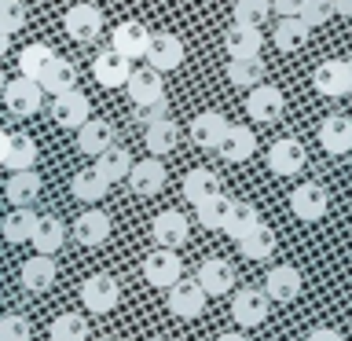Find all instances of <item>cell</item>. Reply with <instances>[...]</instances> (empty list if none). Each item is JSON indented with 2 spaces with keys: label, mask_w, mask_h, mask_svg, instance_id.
Masks as SVG:
<instances>
[{
  "label": "cell",
  "mask_w": 352,
  "mask_h": 341,
  "mask_svg": "<svg viewBox=\"0 0 352 341\" xmlns=\"http://www.w3.org/2000/svg\"><path fill=\"white\" fill-rule=\"evenodd\" d=\"M305 341H345V338H341L334 327H316V330H312V334H308Z\"/></svg>",
  "instance_id": "cell-49"
},
{
  "label": "cell",
  "mask_w": 352,
  "mask_h": 341,
  "mask_svg": "<svg viewBox=\"0 0 352 341\" xmlns=\"http://www.w3.org/2000/svg\"><path fill=\"white\" fill-rule=\"evenodd\" d=\"M143 140H147L151 154H169V151H176V143H180V129H176V121L169 114H165V118L143 125Z\"/></svg>",
  "instance_id": "cell-28"
},
{
  "label": "cell",
  "mask_w": 352,
  "mask_h": 341,
  "mask_svg": "<svg viewBox=\"0 0 352 341\" xmlns=\"http://www.w3.org/2000/svg\"><path fill=\"white\" fill-rule=\"evenodd\" d=\"M308 30H312V26H308L301 15H283L279 26H275V33H272V41H275V48H279V52H297L308 41Z\"/></svg>",
  "instance_id": "cell-31"
},
{
  "label": "cell",
  "mask_w": 352,
  "mask_h": 341,
  "mask_svg": "<svg viewBox=\"0 0 352 341\" xmlns=\"http://www.w3.org/2000/svg\"><path fill=\"white\" fill-rule=\"evenodd\" d=\"M286 110V99L275 85H253L250 96H246V114L257 121V125H272V121H279Z\"/></svg>",
  "instance_id": "cell-5"
},
{
  "label": "cell",
  "mask_w": 352,
  "mask_h": 341,
  "mask_svg": "<svg viewBox=\"0 0 352 341\" xmlns=\"http://www.w3.org/2000/svg\"><path fill=\"white\" fill-rule=\"evenodd\" d=\"M33 224H37V213H33L30 206H15V209H11V213L4 217V224H0V235L19 246V242H30Z\"/></svg>",
  "instance_id": "cell-36"
},
{
  "label": "cell",
  "mask_w": 352,
  "mask_h": 341,
  "mask_svg": "<svg viewBox=\"0 0 352 341\" xmlns=\"http://www.w3.org/2000/svg\"><path fill=\"white\" fill-rule=\"evenodd\" d=\"M301 8H305V0H272V11H279V19L283 15H301Z\"/></svg>",
  "instance_id": "cell-48"
},
{
  "label": "cell",
  "mask_w": 352,
  "mask_h": 341,
  "mask_svg": "<svg viewBox=\"0 0 352 341\" xmlns=\"http://www.w3.org/2000/svg\"><path fill=\"white\" fill-rule=\"evenodd\" d=\"M253 151H257V136H253V129H246V125H228L224 140H220V147H217V154L224 162H246V158H253Z\"/></svg>",
  "instance_id": "cell-23"
},
{
  "label": "cell",
  "mask_w": 352,
  "mask_h": 341,
  "mask_svg": "<svg viewBox=\"0 0 352 341\" xmlns=\"http://www.w3.org/2000/svg\"><path fill=\"white\" fill-rule=\"evenodd\" d=\"M63 30H66V37L77 41V44H92L99 33H103V11L96 4H74L63 15Z\"/></svg>",
  "instance_id": "cell-3"
},
{
  "label": "cell",
  "mask_w": 352,
  "mask_h": 341,
  "mask_svg": "<svg viewBox=\"0 0 352 341\" xmlns=\"http://www.w3.org/2000/svg\"><path fill=\"white\" fill-rule=\"evenodd\" d=\"M349 63V92H352V59H345Z\"/></svg>",
  "instance_id": "cell-54"
},
{
  "label": "cell",
  "mask_w": 352,
  "mask_h": 341,
  "mask_svg": "<svg viewBox=\"0 0 352 341\" xmlns=\"http://www.w3.org/2000/svg\"><path fill=\"white\" fill-rule=\"evenodd\" d=\"M217 341H246V338H242V334H220Z\"/></svg>",
  "instance_id": "cell-53"
},
{
  "label": "cell",
  "mask_w": 352,
  "mask_h": 341,
  "mask_svg": "<svg viewBox=\"0 0 352 341\" xmlns=\"http://www.w3.org/2000/svg\"><path fill=\"white\" fill-rule=\"evenodd\" d=\"M4 107H8V114H15V118H33L37 110L44 107V88L37 77H15V81H8L4 85Z\"/></svg>",
  "instance_id": "cell-1"
},
{
  "label": "cell",
  "mask_w": 352,
  "mask_h": 341,
  "mask_svg": "<svg viewBox=\"0 0 352 341\" xmlns=\"http://www.w3.org/2000/svg\"><path fill=\"white\" fill-rule=\"evenodd\" d=\"M129 74H132V59H125V55L114 52V48L99 52L96 63H92V77H96L103 88H125Z\"/></svg>",
  "instance_id": "cell-16"
},
{
  "label": "cell",
  "mask_w": 352,
  "mask_h": 341,
  "mask_svg": "<svg viewBox=\"0 0 352 341\" xmlns=\"http://www.w3.org/2000/svg\"><path fill=\"white\" fill-rule=\"evenodd\" d=\"M261 224V213H257V206H250V202H231V209H228V220H224V235H231V239H242V235H250L253 228Z\"/></svg>",
  "instance_id": "cell-35"
},
{
  "label": "cell",
  "mask_w": 352,
  "mask_h": 341,
  "mask_svg": "<svg viewBox=\"0 0 352 341\" xmlns=\"http://www.w3.org/2000/svg\"><path fill=\"white\" fill-rule=\"evenodd\" d=\"M151 235H154V242H158V246L176 250V246H184V242H187V235H191V220H187L180 209H165V213L154 217Z\"/></svg>",
  "instance_id": "cell-13"
},
{
  "label": "cell",
  "mask_w": 352,
  "mask_h": 341,
  "mask_svg": "<svg viewBox=\"0 0 352 341\" xmlns=\"http://www.w3.org/2000/svg\"><path fill=\"white\" fill-rule=\"evenodd\" d=\"M151 341H169V338H151Z\"/></svg>",
  "instance_id": "cell-56"
},
{
  "label": "cell",
  "mask_w": 352,
  "mask_h": 341,
  "mask_svg": "<svg viewBox=\"0 0 352 341\" xmlns=\"http://www.w3.org/2000/svg\"><path fill=\"white\" fill-rule=\"evenodd\" d=\"M30 319L19 316V312H8L0 316V341H30Z\"/></svg>",
  "instance_id": "cell-44"
},
{
  "label": "cell",
  "mask_w": 352,
  "mask_h": 341,
  "mask_svg": "<svg viewBox=\"0 0 352 341\" xmlns=\"http://www.w3.org/2000/svg\"><path fill=\"white\" fill-rule=\"evenodd\" d=\"M4 147H8V132H0V165H4Z\"/></svg>",
  "instance_id": "cell-52"
},
{
  "label": "cell",
  "mask_w": 352,
  "mask_h": 341,
  "mask_svg": "<svg viewBox=\"0 0 352 341\" xmlns=\"http://www.w3.org/2000/svg\"><path fill=\"white\" fill-rule=\"evenodd\" d=\"M147 63L154 70H176L184 63V41L176 33H151V44H147Z\"/></svg>",
  "instance_id": "cell-17"
},
{
  "label": "cell",
  "mask_w": 352,
  "mask_h": 341,
  "mask_svg": "<svg viewBox=\"0 0 352 341\" xmlns=\"http://www.w3.org/2000/svg\"><path fill=\"white\" fill-rule=\"evenodd\" d=\"M264 294L272 297V301H294L297 294H301V272L294 268V264H275L268 272V279H264Z\"/></svg>",
  "instance_id": "cell-21"
},
{
  "label": "cell",
  "mask_w": 352,
  "mask_h": 341,
  "mask_svg": "<svg viewBox=\"0 0 352 341\" xmlns=\"http://www.w3.org/2000/svg\"><path fill=\"white\" fill-rule=\"evenodd\" d=\"M198 286L209 294V297H220L235 286V268L224 261V257H206L198 264Z\"/></svg>",
  "instance_id": "cell-18"
},
{
  "label": "cell",
  "mask_w": 352,
  "mask_h": 341,
  "mask_svg": "<svg viewBox=\"0 0 352 341\" xmlns=\"http://www.w3.org/2000/svg\"><path fill=\"white\" fill-rule=\"evenodd\" d=\"M147 44H151V30L136 19L118 22L114 33H110V48L121 52L125 59H143V55H147Z\"/></svg>",
  "instance_id": "cell-9"
},
{
  "label": "cell",
  "mask_w": 352,
  "mask_h": 341,
  "mask_svg": "<svg viewBox=\"0 0 352 341\" xmlns=\"http://www.w3.org/2000/svg\"><path fill=\"white\" fill-rule=\"evenodd\" d=\"M74 239L81 246H99V242L110 239V217L103 209H85L81 217L74 220Z\"/></svg>",
  "instance_id": "cell-26"
},
{
  "label": "cell",
  "mask_w": 352,
  "mask_h": 341,
  "mask_svg": "<svg viewBox=\"0 0 352 341\" xmlns=\"http://www.w3.org/2000/svg\"><path fill=\"white\" fill-rule=\"evenodd\" d=\"M52 341H88V323L74 312H63L52 319Z\"/></svg>",
  "instance_id": "cell-42"
},
{
  "label": "cell",
  "mask_w": 352,
  "mask_h": 341,
  "mask_svg": "<svg viewBox=\"0 0 352 341\" xmlns=\"http://www.w3.org/2000/svg\"><path fill=\"white\" fill-rule=\"evenodd\" d=\"M334 15H345V19H352V0H334Z\"/></svg>",
  "instance_id": "cell-50"
},
{
  "label": "cell",
  "mask_w": 352,
  "mask_h": 341,
  "mask_svg": "<svg viewBox=\"0 0 352 341\" xmlns=\"http://www.w3.org/2000/svg\"><path fill=\"white\" fill-rule=\"evenodd\" d=\"M70 191L77 202H99L107 191H110V184L99 176V169L92 165V169H81V173H74V180H70Z\"/></svg>",
  "instance_id": "cell-39"
},
{
  "label": "cell",
  "mask_w": 352,
  "mask_h": 341,
  "mask_svg": "<svg viewBox=\"0 0 352 341\" xmlns=\"http://www.w3.org/2000/svg\"><path fill=\"white\" fill-rule=\"evenodd\" d=\"M81 301H85L88 312L103 316V312H110V308H118V301H121V286H118L114 275L96 272V275H88V279L81 283Z\"/></svg>",
  "instance_id": "cell-2"
},
{
  "label": "cell",
  "mask_w": 352,
  "mask_h": 341,
  "mask_svg": "<svg viewBox=\"0 0 352 341\" xmlns=\"http://www.w3.org/2000/svg\"><path fill=\"white\" fill-rule=\"evenodd\" d=\"M239 250H242V257H246V261H268L275 253V231L268 224H257L250 235L239 239Z\"/></svg>",
  "instance_id": "cell-37"
},
{
  "label": "cell",
  "mask_w": 352,
  "mask_h": 341,
  "mask_svg": "<svg viewBox=\"0 0 352 341\" xmlns=\"http://www.w3.org/2000/svg\"><path fill=\"white\" fill-rule=\"evenodd\" d=\"M319 143H323L327 154H349L352 151V118L327 114L319 121Z\"/></svg>",
  "instance_id": "cell-19"
},
{
  "label": "cell",
  "mask_w": 352,
  "mask_h": 341,
  "mask_svg": "<svg viewBox=\"0 0 352 341\" xmlns=\"http://www.w3.org/2000/svg\"><path fill=\"white\" fill-rule=\"evenodd\" d=\"M231 121L220 114V110H202V114H195V121L187 125V136H191L195 147H206V151H217L220 140H224Z\"/></svg>",
  "instance_id": "cell-11"
},
{
  "label": "cell",
  "mask_w": 352,
  "mask_h": 341,
  "mask_svg": "<svg viewBox=\"0 0 352 341\" xmlns=\"http://www.w3.org/2000/svg\"><path fill=\"white\" fill-rule=\"evenodd\" d=\"M22 26H26V4L22 0H0V30L19 33Z\"/></svg>",
  "instance_id": "cell-45"
},
{
  "label": "cell",
  "mask_w": 352,
  "mask_h": 341,
  "mask_svg": "<svg viewBox=\"0 0 352 341\" xmlns=\"http://www.w3.org/2000/svg\"><path fill=\"white\" fill-rule=\"evenodd\" d=\"M19 279H22V290H30V294L52 290V283H55V261L48 257V253H37V257H30L26 264H22Z\"/></svg>",
  "instance_id": "cell-25"
},
{
  "label": "cell",
  "mask_w": 352,
  "mask_h": 341,
  "mask_svg": "<svg viewBox=\"0 0 352 341\" xmlns=\"http://www.w3.org/2000/svg\"><path fill=\"white\" fill-rule=\"evenodd\" d=\"M327 206H330V195H327L323 184H301V187H294V195H290L294 217L308 220V224H312V220H323Z\"/></svg>",
  "instance_id": "cell-10"
},
{
  "label": "cell",
  "mask_w": 352,
  "mask_h": 341,
  "mask_svg": "<svg viewBox=\"0 0 352 341\" xmlns=\"http://www.w3.org/2000/svg\"><path fill=\"white\" fill-rule=\"evenodd\" d=\"M96 169L99 176H103L107 184H118V180H129V169H132V154L125 147H110L103 154H96Z\"/></svg>",
  "instance_id": "cell-30"
},
{
  "label": "cell",
  "mask_w": 352,
  "mask_h": 341,
  "mask_svg": "<svg viewBox=\"0 0 352 341\" xmlns=\"http://www.w3.org/2000/svg\"><path fill=\"white\" fill-rule=\"evenodd\" d=\"M228 81L239 88H253L264 81V63L261 55H246V59H231L228 63Z\"/></svg>",
  "instance_id": "cell-40"
},
{
  "label": "cell",
  "mask_w": 352,
  "mask_h": 341,
  "mask_svg": "<svg viewBox=\"0 0 352 341\" xmlns=\"http://www.w3.org/2000/svg\"><path fill=\"white\" fill-rule=\"evenodd\" d=\"M55 59V52L48 48V44H26V48L19 52V74L22 77H41L44 66H48Z\"/></svg>",
  "instance_id": "cell-41"
},
{
  "label": "cell",
  "mask_w": 352,
  "mask_h": 341,
  "mask_svg": "<svg viewBox=\"0 0 352 341\" xmlns=\"http://www.w3.org/2000/svg\"><path fill=\"white\" fill-rule=\"evenodd\" d=\"M8 37H11V33H4V30H0V59H4V52H8V44H11Z\"/></svg>",
  "instance_id": "cell-51"
},
{
  "label": "cell",
  "mask_w": 352,
  "mask_h": 341,
  "mask_svg": "<svg viewBox=\"0 0 352 341\" xmlns=\"http://www.w3.org/2000/svg\"><path fill=\"white\" fill-rule=\"evenodd\" d=\"M272 15V0H235V22L246 26H264V19Z\"/></svg>",
  "instance_id": "cell-43"
},
{
  "label": "cell",
  "mask_w": 352,
  "mask_h": 341,
  "mask_svg": "<svg viewBox=\"0 0 352 341\" xmlns=\"http://www.w3.org/2000/svg\"><path fill=\"white\" fill-rule=\"evenodd\" d=\"M33 250L37 253H59L63 250V242H66V228H63V220L59 217H37V224H33Z\"/></svg>",
  "instance_id": "cell-29"
},
{
  "label": "cell",
  "mask_w": 352,
  "mask_h": 341,
  "mask_svg": "<svg viewBox=\"0 0 352 341\" xmlns=\"http://www.w3.org/2000/svg\"><path fill=\"white\" fill-rule=\"evenodd\" d=\"M224 48L231 59H246V55H261L264 48V33L261 26H246V22H235L224 37Z\"/></svg>",
  "instance_id": "cell-24"
},
{
  "label": "cell",
  "mask_w": 352,
  "mask_h": 341,
  "mask_svg": "<svg viewBox=\"0 0 352 341\" xmlns=\"http://www.w3.org/2000/svg\"><path fill=\"white\" fill-rule=\"evenodd\" d=\"M334 15V0H305V8H301V19L308 22V26H323V22Z\"/></svg>",
  "instance_id": "cell-46"
},
{
  "label": "cell",
  "mask_w": 352,
  "mask_h": 341,
  "mask_svg": "<svg viewBox=\"0 0 352 341\" xmlns=\"http://www.w3.org/2000/svg\"><path fill=\"white\" fill-rule=\"evenodd\" d=\"M143 279L151 286H158V290H169L173 283L184 279V264L176 257V250H154L147 253V261H143Z\"/></svg>",
  "instance_id": "cell-6"
},
{
  "label": "cell",
  "mask_w": 352,
  "mask_h": 341,
  "mask_svg": "<svg viewBox=\"0 0 352 341\" xmlns=\"http://www.w3.org/2000/svg\"><path fill=\"white\" fill-rule=\"evenodd\" d=\"M110 143H114V125L103 118H88L81 129H77V151L88 154V158H96V154H103Z\"/></svg>",
  "instance_id": "cell-22"
},
{
  "label": "cell",
  "mask_w": 352,
  "mask_h": 341,
  "mask_svg": "<svg viewBox=\"0 0 352 341\" xmlns=\"http://www.w3.org/2000/svg\"><path fill=\"white\" fill-rule=\"evenodd\" d=\"M37 162V143H33L26 132H15L8 136V147H4V169L19 173V169H33Z\"/></svg>",
  "instance_id": "cell-32"
},
{
  "label": "cell",
  "mask_w": 352,
  "mask_h": 341,
  "mask_svg": "<svg viewBox=\"0 0 352 341\" xmlns=\"http://www.w3.org/2000/svg\"><path fill=\"white\" fill-rule=\"evenodd\" d=\"M125 88H129V99L136 103V110L140 107H151V103H158V99H165V81H162V70H132L129 74V81H125Z\"/></svg>",
  "instance_id": "cell-15"
},
{
  "label": "cell",
  "mask_w": 352,
  "mask_h": 341,
  "mask_svg": "<svg viewBox=\"0 0 352 341\" xmlns=\"http://www.w3.org/2000/svg\"><path fill=\"white\" fill-rule=\"evenodd\" d=\"M41 88H44V96H59V92H70V88H77V66L70 59H55L44 66V74L37 77Z\"/></svg>",
  "instance_id": "cell-27"
},
{
  "label": "cell",
  "mask_w": 352,
  "mask_h": 341,
  "mask_svg": "<svg viewBox=\"0 0 352 341\" xmlns=\"http://www.w3.org/2000/svg\"><path fill=\"white\" fill-rule=\"evenodd\" d=\"M92 118V103L81 88H70V92L52 96V121L63 129H81L85 121Z\"/></svg>",
  "instance_id": "cell-4"
},
{
  "label": "cell",
  "mask_w": 352,
  "mask_h": 341,
  "mask_svg": "<svg viewBox=\"0 0 352 341\" xmlns=\"http://www.w3.org/2000/svg\"><path fill=\"white\" fill-rule=\"evenodd\" d=\"M305 162H308L305 143L294 140V136H283V140H275L272 147H268V169H272L275 176H294V173H301Z\"/></svg>",
  "instance_id": "cell-7"
},
{
  "label": "cell",
  "mask_w": 352,
  "mask_h": 341,
  "mask_svg": "<svg viewBox=\"0 0 352 341\" xmlns=\"http://www.w3.org/2000/svg\"><path fill=\"white\" fill-rule=\"evenodd\" d=\"M4 85H8V81H4V70H0V92H4Z\"/></svg>",
  "instance_id": "cell-55"
},
{
  "label": "cell",
  "mask_w": 352,
  "mask_h": 341,
  "mask_svg": "<svg viewBox=\"0 0 352 341\" xmlns=\"http://www.w3.org/2000/svg\"><path fill=\"white\" fill-rule=\"evenodd\" d=\"M4 195H8V202H11V206H30L33 198L41 195V176L33 173V169L11 173V180L4 184Z\"/></svg>",
  "instance_id": "cell-33"
},
{
  "label": "cell",
  "mask_w": 352,
  "mask_h": 341,
  "mask_svg": "<svg viewBox=\"0 0 352 341\" xmlns=\"http://www.w3.org/2000/svg\"><path fill=\"white\" fill-rule=\"evenodd\" d=\"M228 209H231V198L224 191H217V195L202 198V202H195V217L206 231H220L224 220H228Z\"/></svg>",
  "instance_id": "cell-34"
},
{
  "label": "cell",
  "mask_w": 352,
  "mask_h": 341,
  "mask_svg": "<svg viewBox=\"0 0 352 341\" xmlns=\"http://www.w3.org/2000/svg\"><path fill=\"white\" fill-rule=\"evenodd\" d=\"M312 88L327 99L349 96V63L345 59H323L312 74Z\"/></svg>",
  "instance_id": "cell-14"
},
{
  "label": "cell",
  "mask_w": 352,
  "mask_h": 341,
  "mask_svg": "<svg viewBox=\"0 0 352 341\" xmlns=\"http://www.w3.org/2000/svg\"><path fill=\"white\" fill-rule=\"evenodd\" d=\"M136 114H140L143 125H147V121H158V118H165L169 110H165V99H158V103H151V107H140Z\"/></svg>",
  "instance_id": "cell-47"
},
{
  "label": "cell",
  "mask_w": 352,
  "mask_h": 341,
  "mask_svg": "<svg viewBox=\"0 0 352 341\" xmlns=\"http://www.w3.org/2000/svg\"><path fill=\"white\" fill-rule=\"evenodd\" d=\"M129 187L136 191L140 198H151L165 187V165L158 158H143V162H132L129 169Z\"/></svg>",
  "instance_id": "cell-20"
},
{
  "label": "cell",
  "mask_w": 352,
  "mask_h": 341,
  "mask_svg": "<svg viewBox=\"0 0 352 341\" xmlns=\"http://www.w3.org/2000/svg\"><path fill=\"white\" fill-rule=\"evenodd\" d=\"M180 191H184L187 202L195 206V202H202V198H209V195L220 191V176H217L213 169H191V173L184 176Z\"/></svg>",
  "instance_id": "cell-38"
},
{
  "label": "cell",
  "mask_w": 352,
  "mask_h": 341,
  "mask_svg": "<svg viewBox=\"0 0 352 341\" xmlns=\"http://www.w3.org/2000/svg\"><path fill=\"white\" fill-rule=\"evenodd\" d=\"M206 308V290L198 286V279H180L169 286V312L176 319H198Z\"/></svg>",
  "instance_id": "cell-12"
},
{
  "label": "cell",
  "mask_w": 352,
  "mask_h": 341,
  "mask_svg": "<svg viewBox=\"0 0 352 341\" xmlns=\"http://www.w3.org/2000/svg\"><path fill=\"white\" fill-rule=\"evenodd\" d=\"M268 305L272 297L257 290V286H246V290L235 294V301H231V319L242 327H261L264 319H268Z\"/></svg>",
  "instance_id": "cell-8"
}]
</instances>
